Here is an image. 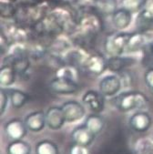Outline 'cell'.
<instances>
[{
	"label": "cell",
	"mask_w": 153,
	"mask_h": 154,
	"mask_svg": "<svg viewBox=\"0 0 153 154\" xmlns=\"http://www.w3.org/2000/svg\"><path fill=\"white\" fill-rule=\"evenodd\" d=\"M136 149L139 152V154H153V141L149 140L148 147H145V144L142 140H139Z\"/></svg>",
	"instance_id": "obj_29"
},
{
	"label": "cell",
	"mask_w": 153,
	"mask_h": 154,
	"mask_svg": "<svg viewBox=\"0 0 153 154\" xmlns=\"http://www.w3.org/2000/svg\"><path fill=\"white\" fill-rule=\"evenodd\" d=\"M144 81L146 85L153 90V67L148 68L144 74Z\"/></svg>",
	"instance_id": "obj_30"
},
{
	"label": "cell",
	"mask_w": 153,
	"mask_h": 154,
	"mask_svg": "<svg viewBox=\"0 0 153 154\" xmlns=\"http://www.w3.org/2000/svg\"><path fill=\"white\" fill-rule=\"evenodd\" d=\"M131 12L124 8H118L112 14V23L114 26L118 30H123L127 28L131 23Z\"/></svg>",
	"instance_id": "obj_14"
},
{
	"label": "cell",
	"mask_w": 153,
	"mask_h": 154,
	"mask_svg": "<svg viewBox=\"0 0 153 154\" xmlns=\"http://www.w3.org/2000/svg\"><path fill=\"white\" fill-rule=\"evenodd\" d=\"M145 0H121L122 8H126L131 13L141 10Z\"/></svg>",
	"instance_id": "obj_26"
},
{
	"label": "cell",
	"mask_w": 153,
	"mask_h": 154,
	"mask_svg": "<svg viewBox=\"0 0 153 154\" xmlns=\"http://www.w3.org/2000/svg\"><path fill=\"white\" fill-rule=\"evenodd\" d=\"M94 8L98 13L109 16L118 9L117 0H94Z\"/></svg>",
	"instance_id": "obj_18"
},
{
	"label": "cell",
	"mask_w": 153,
	"mask_h": 154,
	"mask_svg": "<svg viewBox=\"0 0 153 154\" xmlns=\"http://www.w3.org/2000/svg\"><path fill=\"white\" fill-rule=\"evenodd\" d=\"M46 121L47 126L53 131L59 130L63 127L66 122L65 116L61 107L52 106L46 111Z\"/></svg>",
	"instance_id": "obj_8"
},
{
	"label": "cell",
	"mask_w": 153,
	"mask_h": 154,
	"mask_svg": "<svg viewBox=\"0 0 153 154\" xmlns=\"http://www.w3.org/2000/svg\"><path fill=\"white\" fill-rule=\"evenodd\" d=\"M85 126L95 135L100 133L105 127L104 119L97 113L89 115L85 122Z\"/></svg>",
	"instance_id": "obj_20"
},
{
	"label": "cell",
	"mask_w": 153,
	"mask_h": 154,
	"mask_svg": "<svg viewBox=\"0 0 153 154\" xmlns=\"http://www.w3.org/2000/svg\"><path fill=\"white\" fill-rule=\"evenodd\" d=\"M37 154H59L57 146L51 140H45L37 144Z\"/></svg>",
	"instance_id": "obj_24"
},
{
	"label": "cell",
	"mask_w": 153,
	"mask_h": 154,
	"mask_svg": "<svg viewBox=\"0 0 153 154\" xmlns=\"http://www.w3.org/2000/svg\"><path fill=\"white\" fill-rule=\"evenodd\" d=\"M0 15L5 19L15 18L17 13V6L16 2L11 0H1V6H0Z\"/></svg>",
	"instance_id": "obj_22"
},
{
	"label": "cell",
	"mask_w": 153,
	"mask_h": 154,
	"mask_svg": "<svg viewBox=\"0 0 153 154\" xmlns=\"http://www.w3.org/2000/svg\"><path fill=\"white\" fill-rule=\"evenodd\" d=\"M143 56H142V63L148 68L153 67V46L151 44H147L143 49Z\"/></svg>",
	"instance_id": "obj_27"
},
{
	"label": "cell",
	"mask_w": 153,
	"mask_h": 154,
	"mask_svg": "<svg viewBox=\"0 0 153 154\" xmlns=\"http://www.w3.org/2000/svg\"><path fill=\"white\" fill-rule=\"evenodd\" d=\"M26 130L27 128L25 124V121L23 122L18 119H14L8 121L5 126L7 134L14 140L23 139L26 134Z\"/></svg>",
	"instance_id": "obj_12"
},
{
	"label": "cell",
	"mask_w": 153,
	"mask_h": 154,
	"mask_svg": "<svg viewBox=\"0 0 153 154\" xmlns=\"http://www.w3.org/2000/svg\"><path fill=\"white\" fill-rule=\"evenodd\" d=\"M24 121L28 131L33 132H39L47 125L46 113L42 110L34 111L28 114Z\"/></svg>",
	"instance_id": "obj_10"
},
{
	"label": "cell",
	"mask_w": 153,
	"mask_h": 154,
	"mask_svg": "<svg viewBox=\"0 0 153 154\" xmlns=\"http://www.w3.org/2000/svg\"><path fill=\"white\" fill-rule=\"evenodd\" d=\"M17 72L10 64L5 63L0 69V84L2 87H9L13 85L17 79Z\"/></svg>",
	"instance_id": "obj_17"
},
{
	"label": "cell",
	"mask_w": 153,
	"mask_h": 154,
	"mask_svg": "<svg viewBox=\"0 0 153 154\" xmlns=\"http://www.w3.org/2000/svg\"><path fill=\"white\" fill-rule=\"evenodd\" d=\"M122 85L121 79L115 75L107 76L99 82V90L105 97L115 96L120 90Z\"/></svg>",
	"instance_id": "obj_9"
},
{
	"label": "cell",
	"mask_w": 153,
	"mask_h": 154,
	"mask_svg": "<svg viewBox=\"0 0 153 154\" xmlns=\"http://www.w3.org/2000/svg\"><path fill=\"white\" fill-rule=\"evenodd\" d=\"M49 89L56 94L69 95L78 90V85L76 80L62 77H56L49 82Z\"/></svg>",
	"instance_id": "obj_4"
},
{
	"label": "cell",
	"mask_w": 153,
	"mask_h": 154,
	"mask_svg": "<svg viewBox=\"0 0 153 154\" xmlns=\"http://www.w3.org/2000/svg\"><path fill=\"white\" fill-rule=\"evenodd\" d=\"M148 101V97L140 91H127L115 97L113 105L121 112H130L133 109H144Z\"/></svg>",
	"instance_id": "obj_2"
},
{
	"label": "cell",
	"mask_w": 153,
	"mask_h": 154,
	"mask_svg": "<svg viewBox=\"0 0 153 154\" xmlns=\"http://www.w3.org/2000/svg\"><path fill=\"white\" fill-rule=\"evenodd\" d=\"M10 102L13 108L20 109L29 100V96L24 91L19 89H8Z\"/></svg>",
	"instance_id": "obj_21"
},
{
	"label": "cell",
	"mask_w": 153,
	"mask_h": 154,
	"mask_svg": "<svg viewBox=\"0 0 153 154\" xmlns=\"http://www.w3.org/2000/svg\"><path fill=\"white\" fill-rule=\"evenodd\" d=\"M148 44V36L141 31L134 32L130 34L126 48V52H137L142 50Z\"/></svg>",
	"instance_id": "obj_16"
},
{
	"label": "cell",
	"mask_w": 153,
	"mask_h": 154,
	"mask_svg": "<svg viewBox=\"0 0 153 154\" xmlns=\"http://www.w3.org/2000/svg\"><path fill=\"white\" fill-rule=\"evenodd\" d=\"M135 59L129 57L113 56L108 59V69L112 72H120L133 65Z\"/></svg>",
	"instance_id": "obj_15"
},
{
	"label": "cell",
	"mask_w": 153,
	"mask_h": 154,
	"mask_svg": "<svg viewBox=\"0 0 153 154\" xmlns=\"http://www.w3.org/2000/svg\"><path fill=\"white\" fill-rule=\"evenodd\" d=\"M31 147L22 140L12 141L8 147V154H30Z\"/></svg>",
	"instance_id": "obj_23"
},
{
	"label": "cell",
	"mask_w": 153,
	"mask_h": 154,
	"mask_svg": "<svg viewBox=\"0 0 153 154\" xmlns=\"http://www.w3.org/2000/svg\"><path fill=\"white\" fill-rule=\"evenodd\" d=\"M82 9L81 14L77 17V24L74 31L78 38L91 39L102 31L103 24L97 13Z\"/></svg>",
	"instance_id": "obj_1"
},
{
	"label": "cell",
	"mask_w": 153,
	"mask_h": 154,
	"mask_svg": "<svg viewBox=\"0 0 153 154\" xmlns=\"http://www.w3.org/2000/svg\"><path fill=\"white\" fill-rule=\"evenodd\" d=\"M70 154H88V150L86 146L75 144L70 149Z\"/></svg>",
	"instance_id": "obj_31"
},
{
	"label": "cell",
	"mask_w": 153,
	"mask_h": 154,
	"mask_svg": "<svg viewBox=\"0 0 153 154\" xmlns=\"http://www.w3.org/2000/svg\"><path fill=\"white\" fill-rule=\"evenodd\" d=\"M130 126L137 132H145L151 126V117L145 111L136 112L130 119Z\"/></svg>",
	"instance_id": "obj_11"
},
{
	"label": "cell",
	"mask_w": 153,
	"mask_h": 154,
	"mask_svg": "<svg viewBox=\"0 0 153 154\" xmlns=\"http://www.w3.org/2000/svg\"><path fill=\"white\" fill-rule=\"evenodd\" d=\"M62 110L65 116L66 122H76L83 119L86 114V110L84 106L76 101V100H69L65 102L62 106Z\"/></svg>",
	"instance_id": "obj_7"
},
{
	"label": "cell",
	"mask_w": 153,
	"mask_h": 154,
	"mask_svg": "<svg viewBox=\"0 0 153 154\" xmlns=\"http://www.w3.org/2000/svg\"><path fill=\"white\" fill-rule=\"evenodd\" d=\"M11 1H13V2H17V0H11Z\"/></svg>",
	"instance_id": "obj_32"
},
{
	"label": "cell",
	"mask_w": 153,
	"mask_h": 154,
	"mask_svg": "<svg viewBox=\"0 0 153 154\" xmlns=\"http://www.w3.org/2000/svg\"><path fill=\"white\" fill-rule=\"evenodd\" d=\"M138 17L140 26H147L153 23V0H145L143 7Z\"/></svg>",
	"instance_id": "obj_19"
},
{
	"label": "cell",
	"mask_w": 153,
	"mask_h": 154,
	"mask_svg": "<svg viewBox=\"0 0 153 154\" xmlns=\"http://www.w3.org/2000/svg\"><path fill=\"white\" fill-rule=\"evenodd\" d=\"M105 96L101 92L90 89L86 91L83 97L82 102L88 107V109L94 113L101 112L105 108Z\"/></svg>",
	"instance_id": "obj_6"
},
{
	"label": "cell",
	"mask_w": 153,
	"mask_h": 154,
	"mask_svg": "<svg viewBox=\"0 0 153 154\" xmlns=\"http://www.w3.org/2000/svg\"><path fill=\"white\" fill-rule=\"evenodd\" d=\"M152 46H153V43H152Z\"/></svg>",
	"instance_id": "obj_33"
},
{
	"label": "cell",
	"mask_w": 153,
	"mask_h": 154,
	"mask_svg": "<svg viewBox=\"0 0 153 154\" xmlns=\"http://www.w3.org/2000/svg\"><path fill=\"white\" fill-rule=\"evenodd\" d=\"M131 33L128 32H111L107 35L104 40V49L110 57L120 56L126 52L129 38Z\"/></svg>",
	"instance_id": "obj_3"
},
{
	"label": "cell",
	"mask_w": 153,
	"mask_h": 154,
	"mask_svg": "<svg viewBox=\"0 0 153 154\" xmlns=\"http://www.w3.org/2000/svg\"><path fill=\"white\" fill-rule=\"evenodd\" d=\"M56 77H62L76 80L78 77V71L73 65H65L64 67H61L57 70Z\"/></svg>",
	"instance_id": "obj_25"
},
{
	"label": "cell",
	"mask_w": 153,
	"mask_h": 154,
	"mask_svg": "<svg viewBox=\"0 0 153 154\" xmlns=\"http://www.w3.org/2000/svg\"><path fill=\"white\" fill-rule=\"evenodd\" d=\"M9 100L10 99L8 91L5 88H1V90H0V114L1 115L5 113Z\"/></svg>",
	"instance_id": "obj_28"
},
{
	"label": "cell",
	"mask_w": 153,
	"mask_h": 154,
	"mask_svg": "<svg viewBox=\"0 0 153 154\" xmlns=\"http://www.w3.org/2000/svg\"><path fill=\"white\" fill-rule=\"evenodd\" d=\"M95 136L96 135L91 132L85 125L77 127L71 134L72 140L75 142V144H78L86 147L92 143Z\"/></svg>",
	"instance_id": "obj_13"
},
{
	"label": "cell",
	"mask_w": 153,
	"mask_h": 154,
	"mask_svg": "<svg viewBox=\"0 0 153 154\" xmlns=\"http://www.w3.org/2000/svg\"><path fill=\"white\" fill-rule=\"evenodd\" d=\"M83 68L94 76L101 75L106 69H108V59L99 53L87 55L84 61Z\"/></svg>",
	"instance_id": "obj_5"
}]
</instances>
